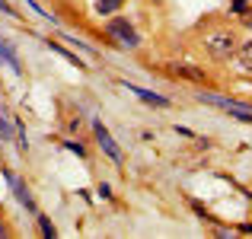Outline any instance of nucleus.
<instances>
[{
    "label": "nucleus",
    "mask_w": 252,
    "mask_h": 239,
    "mask_svg": "<svg viewBox=\"0 0 252 239\" xmlns=\"http://www.w3.org/2000/svg\"><path fill=\"white\" fill-rule=\"evenodd\" d=\"M109 35L115 38L122 48H137V32H134V26H131L128 19H112L109 23Z\"/></svg>",
    "instance_id": "1"
},
{
    "label": "nucleus",
    "mask_w": 252,
    "mask_h": 239,
    "mask_svg": "<svg viewBox=\"0 0 252 239\" xmlns=\"http://www.w3.org/2000/svg\"><path fill=\"white\" fill-rule=\"evenodd\" d=\"M208 51L214 58H230L233 55V35L230 32H217V35L208 38Z\"/></svg>",
    "instance_id": "2"
},
{
    "label": "nucleus",
    "mask_w": 252,
    "mask_h": 239,
    "mask_svg": "<svg viewBox=\"0 0 252 239\" xmlns=\"http://www.w3.org/2000/svg\"><path fill=\"white\" fill-rule=\"evenodd\" d=\"M96 141L102 144V150H105V153H109L112 159H115V163H122V150L115 147V141H112V134H109V131L102 128V124H96Z\"/></svg>",
    "instance_id": "3"
},
{
    "label": "nucleus",
    "mask_w": 252,
    "mask_h": 239,
    "mask_svg": "<svg viewBox=\"0 0 252 239\" xmlns=\"http://www.w3.org/2000/svg\"><path fill=\"white\" fill-rule=\"evenodd\" d=\"M0 58H3L6 64H10L13 70H16V74H23V64H19V58H16V51L10 48V45H6V38L0 35Z\"/></svg>",
    "instance_id": "4"
},
{
    "label": "nucleus",
    "mask_w": 252,
    "mask_h": 239,
    "mask_svg": "<svg viewBox=\"0 0 252 239\" xmlns=\"http://www.w3.org/2000/svg\"><path fill=\"white\" fill-rule=\"evenodd\" d=\"M125 86H128V92H134L137 99H144V102H154V105H169L163 96H154L150 90H141V86H131V83H125Z\"/></svg>",
    "instance_id": "5"
},
{
    "label": "nucleus",
    "mask_w": 252,
    "mask_h": 239,
    "mask_svg": "<svg viewBox=\"0 0 252 239\" xmlns=\"http://www.w3.org/2000/svg\"><path fill=\"white\" fill-rule=\"evenodd\" d=\"M10 185H13V191H16L19 204H26V208H35V204H32V195H29V188H26V185L19 182V179H13V176H10Z\"/></svg>",
    "instance_id": "6"
},
{
    "label": "nucleus",
    "mask_w": 252,
    "mask_h": 239,
    "mask_svg": "<svg viewBox=\"0 0 252 239\" xmlns=\"http://www.w3.org/2000/svg\"><path fill=\"white\" fill-rule=\"evenodd\" d=\"M122 3H125V0H96V13H99V16H109V13H115Z\"/></svg>",
    "instance_id": "7"
},
{
    "label": "nucleus",
    "mask_w": 252,
    "mask_h": 239,
    "mask_svg": "<svg viewBox=\"0 0 252 239\" xmlns=\"http://www.w3.org/2000/svg\"><path fill=\"white\" fill-rule=\"evenodd\" d=\"M240 64H243V70H252V42H243V48H240Z\"/></svg>",
    "instance_id": "8"
},
{
    "label": "nucleus",
    "mask_w": 252,
    "mask_h": 239,
    "mask_svg": "<svg viewBox=\"0 0 252 239\" xmlns=\"http://www.w3.org/2000/svg\"><path fill=\"white\" fill-rule=\"evenodd\" d=\"M172 74H182V77H191V80H204V74L201 70H195V67H189V64H182V67H172Z\"/></svg>",
    "instance_id": "9"
},
{
    "label": "nucleus",
    "mask_w": 252,
    "mask_h": 239,
    "mask_svg": "<svg viewBox=\"0 0 252 239\" xmlns=\"http://www.w3.org/2000/svg\"><path fill=\"white\" fill-rule=\"evenodd\" d=\"M38 220H42V233H45V236H55V227H51L45 217H38Z\"/></svg>",
    "instance_id": "10"
},
{
    "label": "nucleus",
    "mask_w": 252,
    "mask_h": 239,
    "mask_svg": "<svg viewBox=\"0 0 252 239\" xmlns=\"http://www.w3.org/2000/svg\"><path fill=\"white\" fill-rule=\"evenodd\" d=\"M0 10H3V13H6V16H16V13H13V6H10V3H6V0H0Z\"/></svg>",
    "instance_id": "11"
},
{
    "label": "nucleus",
    "mask_w": 252,
    "mask_h": 239,
    "mask_svg": "<svg viewBox=\"0 0 252 239\" xmlns=\"http://www.w3.org/2000/svg\"><path fill=\"white\" fill-rule=\"evenodd\" d=\"M0 236H6V227H3V223H0Z\"/></svg>",
    "instance_id": "12"
}]
</instances>
